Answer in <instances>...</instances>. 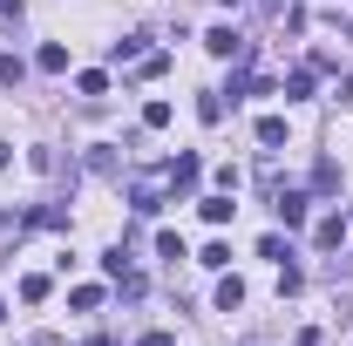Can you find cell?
<instances>
[{
    "label": "cell",
    "mask_w": 353,
    "mask_h": 346,
    "mask_svg": "<svg viewBox=\"0 0 353 346\" xmlns=\"http://www.w3.org/2000/svg\"><path fill=\"white\" fill-rule=\"evenodd\" d=\"M197 176H204V156H190V150H183V156H170V163H163V183H170V190H190Z\"/></svg>",
    "instance_id": "1"
},
{
    "label": "cell",
    "mask_w": 353,
    "mask_h": 346,
    "mask_svg": "<svg viewBox=\"0 0 353 346\" xmlns=\"http://www.w3.org/2000/svg\"><path fill=\"white\" fill-rule=\"evenodd\" d=\"M204 48H211V54H218V61H238V54H245V34H238V28H231V21H218V28H211V34H204Z\"/></svg>",
    "instance_id": "2"
},
{
    "label": "cell",
    "mask_w": 353,
    "mask_h": 346,
    "mask_svg": "<svg viewBox=\"0 0 353 346\" xmlns=\"http://www.w3.org/2000/svg\"><path fill=\"white\" fill-rule=\"evenodd\" d=\"M306 190H279V197H272V211H279V224H285V231H299V224H306Z\"/></svg>",
    "instance_id": "3"
},
{
    "label": "cell",
    "mask_w": 353,
    "mask_h": 346,
    "mask_svg": "<svg viewBox=\"0 0 353 346\" xmlns=\"http://www.w3.org/2000/svg\"><path fill=\"white\" fill-rule=\"evenodd\" d=\"M340 238H347V217H340V211L312 224V245H319V252H340Z\"/></svg>",
    "instance_id": "4"
},
{
    "label": "cell",
    "mask_w": 353,
    "mask_h": 346,
    "mask_svg": "<svg viewBox=\"0 0 353 346\" xmlns=\"http://www.w3.org/2000/svg\"><path fill=\"white\" fill-rule=\"evenodd\" d=\"M279 95H285V102H306L312 95V68H292V75L279 82Z\"/></svg>",
    "instance_id": "5"
},
{
    "label": "cell",
    "mask_w": 353,
    "mask_h": 346,
    "mask_svg": "<svg viewBox=\"0 0 353 346\" xmlns=\"http://www.w3.org/2000/svg\"><path fill=\"white\" fill-rule=\"evenodd\" d=\"M259 143L265 150H285V116H259Z\"/></svg>",
    "instance_id": "6"
},
{
    "label": "cell",
    "mask_w": 353,
    "mask_h": 346,
    "mask_svg": "<svg viewBox=\"0 0 353 346\" xmlns=\"http://www.w3.org/2000/svg\"><path fill=\"white\" fill-rule=\"evenodd\" d=\"M197 204H204V217H211V224H231V211H238V204H231V190H218V197H197Z\"/></svg>",
    "instance_id": "7"
},
{
    "label": "cell",
    "mask_w": 353,
    "mask_h": 346,
    "mask_svg": "<svg viewBox=\"0 0 353 346\" xmlns=\"http://www.w3.org/2000/svg\"><path fill=\"white\" fill-rule=\"evenodd\" d=\"M245 305V278H218V312H238Z\"/></svg>",
    "instance_id": "8"
},
{
    "label": "cell",
    "mask_w": 353,
    "mask_h": 346,
    "mask_svg": "<svg viewBox=\"0 0 353 346\" xmlns=\"http://www.w3.org/2000/svg\"><path fill=\"white\" fill-rule=\"evenodd\" d=\"M197 116H204V123H224V88H204V95H197Z\"/></svg>",
    "instance_id": "9"
},
{
    "label": "cell",
    "mask_w": 353,
    "mask_h": 346,
    "mask_svg": "<svg viewBox=\"0 0 353 346\" xmlns=\"http://www.w3.org/2000/svg\"><path fill=\"white\" fill-rule=\"evenodd\" d=\"M34 61H41L48 75H61V68H68V48H61V41H48V48H41V54H34Z\"/></svg>",
    "instance_id": "10"
},
{
    "label": "cell",
    "mask_w": 353,
    "mask_h": 346,
    "mask_svg": "<svg viewBox=\"0 0 353 346\" xmlns=\"http://www.w3.org/2000/svg\"><path fill=\"white\" fill-rule=\"evenodd\" d=\"M48 292H54V285H48L41 272H28V278H21V299H28V305H41V299H48Z\"/></svg>",
    "instance_id": "11"
},
{
    "label": "cell",
    "mask_w": 353,
    "mask_h": 346,
    "mask_svg": "<svg viewBox=\"0 0 353 346\" xmlns=\"http://www.w3.org/2000/svg\"><path fill=\"white\" fill-rule=\"evenodd\" d=\"M157 258H190V252H183V238H176V231H157Z\"/></svg>",
    "instance_id": "12"
},
{
    "label": "cell",
    "mask_w": 353,
    "mask_h": 346,
    "mask_svg": "<svg viewBox=\"0 0 353 346\" xmlns=\"http://www.w3.org/2000/svg\"><path fill=\"white\" fill-rule=\"evenodd\" d=\"M68 305H75V312H95V305H102V285H75Z\"/></svg>",
    "instance_id": "13"
},
{
    "label": "cell",
    "mask_w": 353,
    "mask_h": 346,
    "mask_svg": "<svg viewBox=\"0 0 353 346\" xmlns=\"http://www.w3.org/2000/svg\"><path fill=\"white\" fill-rule=\"evenodd\" d=\"M75 88H82L88 102H102V95H109V75H95V68H88V75H82V82H75Z\"/></svg>",
    "instance_id": "14"
},
{
    "label": "cell",
    "mask_w": 353,
    "mask_h": 346,
    "mask_svg": "<svg viewBox=\"0 0 353 346\" xmlns=\"http://www.w3.org/2000/svg\"><path fill=\"white\" fill-rule=\"evenodd\" d=\"M197 265H211V272H224V265H231V245H204V252H197Z\"/></svg>",
    "instance_id": "15"
},
{
    "label": "cell",
    "mask_w": 353,
    "mask_h": 346,
    "mask_svg": "<svg viewBox=\"0 0 353 346\" xmlns=\"http://www.w3.org/2000/svg\"><path fill=\"white\" fill-rule=\"evenodd\" d=\"M143 130H170V102H150L143 109Z\"/></svg>",
    "instance_id": "16"
},
{
    "label": "cell",
    "mask_w": 353,
    "mask_h": 346,
    "mask_svg": "<svg viewBox=\"0 0 353 346\" xmlns=\"http://www.w3.org/2000/svg\"><path fill=\"white\" fill-rule=\"evenodd\" d=\"M88 170L109 176V170H116V150H109V143H95V150H88Z\"/></svg>",
    "instance_id": "17"
},
{
    "label": "cell",
    "mask_w": 353,
    "mask_h": 346,
    "mask_svg": "<svg viewBox=\"0 0 353 346\" xmlns=\"http://www.w3.org/2000/svg\"><path fill=\"white\" fill-rule=\"evenodd\" d=\"M21 75H28V68H21V54H0V88H14Z\"/></svg>",
    "instance_id": "18"
},
{
    "label": "cell",
    "mask_w": 353,
    "mask_h": 346,
    "mask_svg": "<svg viewBox=\"0 0 353 346\" xmlns=\"http://www.w3.org/2000/svg\"><path fill=\"white\" fill-rule=\"evenodd\" d=\"M312 190H340V163H319L312 170Z\"/></svg>",
    "instance_id": "19"
},
{
    "label": "cell",
    "mask_w": 353,
    "mask_h": 346,
    "mask_svg": "<svg viewBox=\"0 0 353 346\" xmlns=\"http://www.w3.org/2000/svg\"><path fill=\"white\" fill-rule=\"evenodd\" d=\"M136 346H176V340H170V333H143Z\"/></svg>",
    "instance_id": "20"
},
{
    "label": "cell",
    "mask_w": 353,
    "mask_h": 346,
    "mask_svg": "<svg viewBox=\"0 0 353 346\" xmlns=\"http://www.w3.org/2000/svg\"><path fill=\"white\" fill-rule=\"evenodd\" d=\"M34 346H68V340H61V333H41V340H34Z\"/></svg>",
    "instance_id": "21"
},
{
    "label": "cell",
    "mask_w": 353,
    "mask_h": 346,
    "mask_svg": "<svg viewBox=\"0 0 353 346\" xmlns=\"http://www.w3.org/2000/svg\"><path fill=\"white\" fill-rule=\"evenodd\" d=\"M7 156H14V150H7V143H0V163H7Z\"/></svg>",
    "instance_id": "22"
},
{
    "label": "cell",
    "mask_w": 353,
    "mask_h": 346,
    "mask_svg": "<svg viewBox=\"0 0 353 346\" xmlns=\"http://www.w3.org/2000/svg\"><path fill=\"white\" fill-rule=\"evenodd\" d=\"M218 7H238V0H218Z\"/></svg>",
    "instance_id": "23"
},
{
    "label": "cell",
    "mask_w": 353,
    "mask_h": 346,
    "mask_svg": "<svg viewBox=\"0 0 353 346\" xmlns=\"http://www.w3.org/2000/svg\"><path fill=\"white\" fill-rule=\"evenodd\" d=\"M0 319H7V305H0Z\"/></svg>",
    "instance_id": "24"
},
{
    "label": "cell",
    "mask_w": 353,
    "mask_h": 346,
    "mask_svg": "<svg viewBox=\"0 0 353 346\" xmlns=\"http://www.w3.org/2000/svg\"><path fill=\"white\" fill-rule=\"evenodd\" d=\"M347 224H353V211H347Z\"/></svg>",
    "instance_id": "25"
}]
</instances>
